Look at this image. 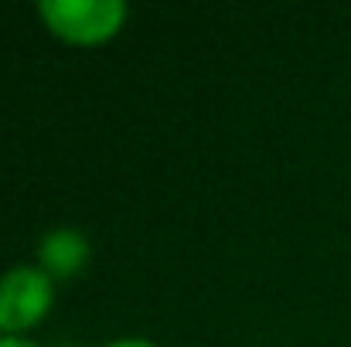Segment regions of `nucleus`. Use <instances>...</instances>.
<instances>
[{"instance_id": "f257e3e1", "label": "nucleus", "mask_w": 351, "mask_h": 347, "mask_svg": "<svg viewBox=\"0 0 351 347\" xmlns=\"http://www.w3.org/2000/svg\"><path fill=\"white\" fill-rule=\"evenodd\" d=\"M38 10L58 38L75 44L106 41L126 17L123 0H41Z\"/></svg>"}, {"instance_id": "f03ea898", "label": "nucleus", "mask_w": 351, "mask_h": 347, "mask_svg": "<svg viewBox=\"0 0 351 347\" xmlns=\"http://www.w3.org/2000/svg\"><path fill=\"white\" fill-rule=\"evenodd\" d=\"M51 307V276L31 266H17L0 279V331L3 337L27 331Z\"/></svg>"}, {"instance_id": "7ed1b4c3", "label": "nucleus", "mask_w": 351, "mask_h": 347, "mask_svg": "<svg viewBox=\"0 0 351 347\" xmlns=\"http://www.w3.org/2000/svg\"><path fill=\"white\" fill-rule=\"evenodd\" d=\"M86 259H89V242L72 229L51 231V235L41 242V262H45V269L55 272V276H75Z\"/></svg>"}, {"instance_id": "20e7f679", "label": "nucleus", "mask_w": 351, "mask_h": 347, "mask_svg": "<svg viewBox=\"0 0 351 347\" xmlns=\"http://www.w3.org/2000/svg\"><path fill=\"white\" fill-rule=\"evenodd\" d=\"M103 347H157V344L140 341V337H126V341H113V344H103Z\"/></svg>"}, {"instance_id": "39448f33", "label": "nucleus", "mask_w": 351, "mask_h": 347, "mask_svg": "<svg viewBox=\"0 0 351 347\" xmlns=\"http://www.w3.org/2000/svg\"><path fill=\"white\" fill-rule=\"evenodd\" d=\"M0 347H38V344H31L24 337H0Z\"/></svg>"}]
</instances>
